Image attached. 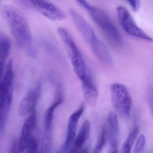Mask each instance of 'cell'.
I'll return each instance as SVG.
<instances>
[{"instance_id": "cell-1", "label": "cell", "mask_w": 153, "mask_h": 153, "mask_svg": "<svg viewBox=\"0 0 153 153\" xmlns=\"http://www.w3.org/2000/svg\"><path fill=\"white\" fill-rule=\"evenodd\" d=\"M1 13L17 45L27 55L36 58L32 34L25 16L19 9L9 4L3 7Z\"/></svg>"}, {"instance_id": "cell-2", "label": "cell", "mask_w": 153, "mask_h": 153, "mask_svg": "<svg viewBox=\"0 0 153 153\" xmlns=\"http://www.w3.org/2000/svg\"><path fill=\"white\" fill-rule=\"evenodd\" d=\"M13 62L10 59L5 68L4 76L0 85V128H3L10 108L13 94Z\"/></svg>"}, {"instance_id": "cell-3", "label": "cell", "mask_w": 153, "mask_h": 153, "mask_svg": "<svg viewBox=\"0 0 153 153\" xmlns=\"http://www.w3.org/2000/svg\"><path fill=\"white\" fill-rule=\"evenodd\" d=\"M57 33L67 48L75 73L82 81L87 74L85 61L81 52L67 30L60 27L57 28Z\"/></svg>"}, {"instance_id": "cell-4", "label": "cell", "mask_w": 153, "mask_h": 153, "mask_svg": "<svg viewBox=\"0 0 153 153\" xmlns=\"http://www.w3.org/2000/svg\"><path fill=\"white\" fill-rule=\"evenodd\" d=\"M110 88L114 108L123 117H128L132 109V99L127 87L124 84L116 82L111 84Z\"/></svg>"}, {"instance_id": "cell-5", "label": "cell", "mask_w": 153, "mask_h": 153, "mask_svg": "<svg viewBox=\"0 0 153 153\" xmlns=\"http://www.w3.org/2000/svg\"><path fill=\"white\" fill-rule=\"evenodd\" d=\"M89 12L94 22L103 30L111 41L116 45L121 44L122 38L118 30L103 11L92 6Z\"/></svg>"}, {"instance_id": "cell-6", "label": "cell", "mask_w": 153, "mask_h": 153, "mask_svg": "<svg viewBox=\"0 0 153 153\" xmlns=\"http://www.w3.org/2000/svg\"><path fill=\"white\" fill-rule=\"evenodd\" d=\"M117 12L119 24L126 33L135 37L152 41V39L137 26L126 8L123 6H119Z\"/></svg>"}, {"instance_id": "cell-7", "label": "cell", "mask_w": 153, "mask_h": 153, "mask_svg": "<svg viewBox=\"0 0 153 153\" xmlns=\"http://www.w3.org/2000/svg\"><path fill=\"white\" fill-rule=\"evenodd\" d=\"M42 14L52 21H60L65 18L64 13L49 0H28Z\"/></svg>"}, {"instance_id": "cell-8", "label": "cell", "mask_w": 153, "mask_h": 153, "mask_svg": "<svg viewBox=\"0 0 153 153\" xmlns=\"http://www.w3.org/2000/svg\"><path fill=\"white\" fill-rule=\"evenodd\" d=\"M41 91V85L39 83L34 89L30 91L21 101L19 107V114L24 117L36 109Z\"/></svg>"}, {"instance_id": "cell-9", "label": "cell", "mask_w": 153, "mask_h": 153, "mask_svg": "<svg viewBox=\"0 0 153 153\" xmlns=\"http://www.w3.org/2000/svg\"><path fill=\"white\" fill-rule=\"evenodd\" d=\"M37 113L36 109L32 111L24 123L22 129L21 134L19 141L18 147L21 153L26 151L31 138V135L36 126Z\"/></svg>"}, {"instance_id": "cell-10", "label": "cell", "mask_w": 153, "mask_h": 153, "mask_svg": "<svg viewBox=\"0 0 153 153\" xmlns=\"http://www.w3.org/2000/svg\"><path fill=\"white\" fill-rule=\"evenodd\" d=\"M84 106L81 105L69 117L67 126V135L64 145V151L66 152L73 143L76 137V130L79 120L83 114Z\"/></svg>"}, {"instance_id": "cell-11", "label": "cell", "mask_w": 153, "mask_h": 153, "mask_svg": "<svg viewBox=\"0 0 153 153\" xmlns=\"http://www.w3.org/2000/svg\"><path fill=\"white\" fill-rule=\"evenodd\" d=\"M70 13L76 27L85 40L90 45L94 42L98 38L91 26L75 10L71 9Z\"/></svg>"}, {"instance_id": "cell-12", "label": "cell", "mask_w": 153, "mask_h": 153, "mask_svg": "<svg viewBox=\"0 0 153 153\" xmlns=\"http://www.w3.org/2000/svg\"><path fill=\"white\" fill-rule=\"evenodd\" d=\"M81 82L82 90L85 101L91 107H94L99 99V92L97 88L90 76L88 75Z\"/></svg>"}, {"instance_id": "cell-13", "label": "cell", "mask_w": 153, "mask_h": 153, "mask_svg": "<svg viewBox=\"0 0 153 153\" xmlns=\"http://www.w3.org/2000/svg\"><path fill=\"white\" fill-rule=\"evenodd\" d=\"M91 48L97 58L102 62L109 66L113 64V58L107 46L102 41L97 38L90 44Z\"/></svg>"}, {"instance_id": "cell-14", "label": "cell", "mask_w": 153, "mask_h": 153, "mask_svg": "<svg viewBox=\"0 0 153 153\" xmlns=\"http://www.w3.org/2000/svg\"><path fill=\"white\" fill-rule=\"evenodd\" d=\"M109 136L110 143H118L119 134V125L117 116L115 112L111 111L107 118Z\"/></svg>"}, {"instance_id": "cell-15", "label": "cell", "mask_w": 153, "mask_h": 153, "mask_svg": "<svg viewBox=\"0 0 153 153\" xmlns=\"http://www.w3.org/2000/svg\"><path fill=\"white\" fill-rule=\"evenodd\" d=\"M58 94L59 95L55 101L47 109L45 112L44 117L45 132L52 131L55 111L63 102V98L62 94L59 93Z\"/></svg>"}, {"instance_id": "cell-16", "label": "cell", "mask_w": 153, "mask_h": 153, "mask_svg": "<svg viewBox=\"0 0 153 153\" xmlns=\"http://www.w3.org/2000/svg\"><path fill=\"white\" fill-rule=\"evenodd\" d=\"M10 46L9 39L5 37L0 38V85L5 62L10 50Z\"/></svg>"}, {"instance_id": "cell-17", "label": "cell", "mask_w": 153, "mask_h": 153, "mask_svg": "<svg viewBox=\"0 0 153 153\" xmlns=\"http://www.w3.org/2000/svg\"><path fill=\"white\" fill-rule=\"evenodd\" d=\"M91 124L90 121H84L79 131L76 138L75 139L73 146L78 150L82 149L89 137L90 132Z\"/></svg>"}, {"instance_id": "cell-18", "label": "cell", "mask_w": 153, "mask_h": 153, "mask_svg": "<svg viewBox=\"0 0 153 153\" xmlns=\"http://www.w3.org/2000/svg\"><path fill=\"white\" fill-rule=\"evenodd\" d=\"M139 128L135 127L128 135L122 147V153H131V148L139 134Z\"/></svg>"}, {"instance_id": "cell-19", "label": "cell", "mask_w": 153, "mask_h": 153, "mask_svg": "<svg viewBox=\"0 0 153 153\" xmlns=\"http://www.w3.org/2000/svg\"><path fill=\"white\" fill-rule=\"evenodd\" d=\"M53 138L52 131L45 132L40 150L39 153H51L52 151Z\"/></svg>"}, {"instance_id": "cell-20", "label": "cell", "mask_w": 153, "mask_h": 153, "mask_svg": "<svg viewBox=\"0 0 153 153\" xmlns=\"http://www.w3.org/2000/svg\"><path fill=\"white\" fill-rule=\"evenodd\" d=\"M107 133L105 127L102 129L99 136L95 145L93 153H102L104 146L107 143Z\"/></svg>"}, {"instance_id": "cell-21", "label": "cell", "mask_w": 153, "mask_h": 153, "mask_svg": "<svg viewBox=\"0 0 153 153\" xmlns=\"http://www.w3.org/2000/svg\"><path fill=\"white\" fill-rule=\"evenodd\" d=\"M146 144V137L144 135H140L136 143L134 153H141L144 149Z\"/></svg>"}, {"instance_id": "cell-22", "label": "cell", "mask_w": 153, "mask_h": 153, "mask_svg": "<svg viewBox=\"0 0 153 153\" xmlns=\"http://www.w3.org/2000/svg\"><path fill=\"white\" fill-rule=\"evenodd\" d=\"M26 151V153H39L38 146L34 137L31 138Z\"/></svg>"}, {"instance_id": "cell-23", "label": "cell", "mask_w": 153, "mask_h": 153, "mask_svg": "<svg viewBox=\"0 0 153 153\" xmlns=\"http://www.w3.org/2000/svg\"><path fill=\"white\" fill-rule=\"evenodd\" d=\"M129 4L133 10L137 11L139 10L141 5L140 0H125Z\"/></svg>"}, {"instance_id": "cell-24", "label": "cell", "mask_w": 153, "mask_h": 153, "mask_svg": "<svg viewBox=\"0 0 153 153\" xmlns=\"http://www.w3.org/2000/svg\"><path fill=\"white\" fill-rule=\"evenodd\" d=\"M75 1H76L81 6H82L84 8L86 9L88 11L90 10L91 8L92 7V6L90 5L88 2L86 1L85 0H75Z\"/></svg>"}, {"instance_id": "cell-25", "label": "cell", "mask_w": 153, "mask_h": 153, "mask_svg": "<svg viewBox=\"0 0 153 153\" xmlns=\"http://www.w3.org/2000/svg\"><path fill=\"white\" fill-rule=\"evenodd\" d=\"M108 153H118L117 143H110Z\"/></svg>"}, {"instance_id": "cell-26", "label": "cell", "mask_w": 153, "mask_h": 153, "mask_svg": "<svg viewBox=\"0 0 153 153\" xmlns=\"http://www.w3.org/2000/svg\"><path fill=\"white\" fill-rule=\"evenodd\" d=\"M10 153H21L18 147V141H15L10 151Z\"/></svg>"}, {"instance_id": "cell-27", "label": "cell", "mask_w": 153, "mask_h": 153, "mask_svg": "<svg viewBox=\"0 0 153 153\" xmlns=\"http://www.w3.org/2000/svg\"><path fill=\"white\" fill-rule=\"evenodd\" d=\"M77 153H89V151L87 148L85 147V148H82Z\"/></svg>"}, {"instance_id": "cell-28", "label": "cell", "mask_w": 153, "mask_h": 153, "mask_svg": "<svg viewBox=\"0 0 153 153\" xmlns=\"http://www.w3.org/2000/svg\"><path fill=\"white\" fill-rule=\"evenodd\" d=\"M57 153H62V152H57Z\"/></svg>"}]
</instances>
